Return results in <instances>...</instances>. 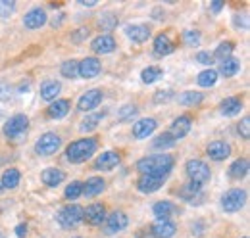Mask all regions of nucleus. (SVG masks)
Here are the masks:
<instances>
[{"label": "nucleus", "instance_id": "nucleus-1", "mask_svg": "<svg viewBox=\"0 0 250 238\" xmlns=\"http://www.w3.org/2000/svg\"><path fill=\"white\" fill-rule=\"evenodd\" d=\"M173 165H175L173 156H169V154H166V152H160V154H150V156H146V158H141L135 167H137V171H139L141 175L166 178L171 173Z\"/></svg>", "mask_w": 250, "mask_h": 238}, {"label": "nucleus", "instance_id": "nucleus-2", "mask_svg": "<svg viewBox=\"0 0 250 238\" xmlns=\"http://www.w3.org/2000/svg\"><path fill=\"white\" fill-rule=\"evenodd\" d=\"M96 150H98V142L91 137H85V139H79V140H73L71 144H67L65 159L71 163H85L87 159L93 158Z\"/></svg>", "mask_w": 250, "mask_h": 238}, {"label": "nucleus", "instance_id": "nucleus-3", "mask_svg": "<svg viewBox=\"0 0 250 238\" xmlns=\"http://www.w3.org/2000/svg\"><path fill=\"white\" fill-rule=\"evenodd\" d=\"M83 211H85V208H81L77 204H69V206H65L56 213V223L62 227L63 231L75 229L83 221Z\"/></svg>", "mask_w": 250, "mask_h": 238}, {"label": "nucleus", "instance_id": "nucleus-4", "mask_svg": "<svg viewBox=\"0 0 250 238\" xmlns=\"http://www.w3.org/2000/svg\"><path fill=\"white\" fill-rule=\"evenodd\" d=\"M27 129H29V118L25 114H16L4 123L2 133L8 140H16V139L23 137L27 133Z\"/></svg>", "mask_w": 250, "mask_h": 238}, {"label": "nucleus", "instance_id": "nucleus-5", "mask_svg": "<svg viewBox=\"0 0 250 238\" xmlns=\"http://www.w3.org/2000/svg\"><path fill=\"white\" fill-rule=\"evenodd\" d=\"M185 171H187L188 180L196 182L200 186L210 182V178H212V171H210L208 163L202 161V159H188L187 163H185Z\"/></svg>", "mask_w": 250, "mask_h": 238}, {"label": "nucleus", "instance_id": "nucleus-6", "mask_svg": "<svg viewBox=\"0 0 250 238\" xmlns=\"http://www.w3.org/2000/svg\"><path fill=\"white\" fill-rule=\"evenodd\" d=\"M247 190L243 188H231L221 196V208L225 209V213H237L247 206Z\"/></svg>", "mask_w": 250, "mask_h": 238}, {"label": "nucleus", "instance_id": "nucleus-7", "mask_svg": "<svg viewBox=\"0 0 250 238\" xmlns=\"http://www.w3.org/2000/svg\"><path fill=\"white\" fill-rule=\"evenodd\" d=\"M62 146V137L56 133H44L37 142H35V152L37 156H52Z\"/></svg>", "mask_w": 250, "mask_h": 238}, {"label": "nucleus", "instance_id": "nucleus-8", "mask_svg": "<svg viewBox=\"0 0 250 238\" xmlns=\"http://www.w3.org/2000/svg\"><path fill=\"white\" fill-rule=\"evenodd\" d=\"M127 225H129L127 213L122 209H116V211L108 213L104 219V235H118L127 229Z\"/></svg>", "mask_w": 250, "mask_h": 238}, {"label": "nucleus", "instance_id": "nucleus-9", "mask_svg": "<svg viewBox=\"0 0 250 238\" xmlns=\"http://www.w3.org/2000/svg\"><path fill=\"white\" fill-rule=\"evenodd\" d=\"M179 198H181L183 202L190 204V206H200V204L204 202L206 194L202 192V186H200V184L188 180L187 184H183V186L179 188Z\"/></svg>", "mask_w": 250, "mask_h": 238}, {"label": "nucleus", "instance_id": "nucleus-10", "mask_svg": "<svg viewBox=\"0 0 250 238\" xmlns=\"http://www.w3.org/2000/svg\"><path fill=\"white\" fill-rule=\"evenodd\" d=\"M120 163H122L120 152H116V150H106V152H102V154L94 159L93 169H96V171H112V169H116Z\"/></svg>", "mask_w": 250, "mask_h": 238}, {"label": "nucleus", "instance_id": "nucleus-11", "mask_svg": "<svg viewBox=\"0 0 250 238\" xmlns=\"http://www.w3.org/2000/svg\"><path fill=\"white\" fill-rule=\"evenodd\" d=\"M100 71H102V61L93 56L83 58L77 63V75L83 79H94L100 75Z\"/></svg>", "mask_w": 250, "mask_h": 238}, {"label": "nucleus", "instance_id": "nucleus-12", "mask_svg": "<svg viewBox=\"0 0 250 238\" xmlns=\"http://www.w3.org/2000/svg\"><path fill=\"white\" fill-rule=\"evenodd\" d=\"M102 98H104V92H102L100 89L87 90V92L79 98V102H77V110H79V112H93V110H96V108L100 106Z\"/></svg>", "mask_w": 250, "mask_h": 238}, {"label": "nucleus", "instance_id": "nucleus-13", "mask_svg": "<svg viewBox=\"0 0 250 238\" xmlns=\"http://www.w3.org/2000/svg\"><path fill=\"white\" fill-rule=\"evenodd\" d=\"M190 127H192V118L190 116H179V118L173 119V123H171V127H169V135L175 139V140H179V139H185L188 133H190Z\"/></svg>", "mask_w": 250, "mask_h": 238}, {"label": "nucleus", "instance_id": "nucleus-14", "mask_svg": "<svg viewBox=\"0 0 250 238\" xmlns=\"http://www.w3.org/2000/svg\"><path fill=\"white\" fill-rule=\"evenodd\" d=\"M158 123L154 118H143L139 119V121H135V125H133V137L135 139H139V140H143V139H148L154 131H156Z\"/></svg>", "mask_w": 250, "mask_h": 238}, {"label": "nucleus", "instance_id": "nucleus-15", "mask_svg": "<svg viewBox=\"0 0 250 238\" xmlns=\"http://www.w3.org/2000/svg\"><path fill=\"white\" fill-rule=\"evenodd\" d=\"M46 21H48L46 12H44L42 8H33V10H29V12L25 14V18H23V27L29 31L41 29Z\"/></svg>", "mask_w": 250, "mask_h": 238}, {"label": "nucleus", "instance_id": "nucleus-16", "mask_svg": "<svg viewBox=\"0 0 250 238\" xmlns=\"http://www.w3.org/2000/svg\"><path fill=\"white\" fill-rule=\"evenodd\" d=\"M116 39L112 35H98L94 37L93 42H91V48H93L94 54H110L116 50Z\"/></svg>", "mask_w": 250, "mask_h": 238}, {"label": "nucleus", "instance_id": "nucleus-17", "mask_svg": "<svg viewBox=\"0 0 250 238\" xmlns=\"http://www.w3.org/2000/svg\"><path fill=\"white\" fill-rule=\"evenodd\" d=\"M206 154L214 161H223V159H227L231 156V146L227 142H223V140H214V142H210L206 146Z\"/></svg>", "mask_w": 250, "mask_h": 238}, {"label": "nucleus", "instance_id": "nucleus-18", "mask_svg": "<svg viewBox=\"0 0 250 238\" xmlns=\"http://www.w3.org/2000/svg\"><path fill=\"white\" fill-rule=\"evenodd\" d=\"M106 206L104 204H91L89 208L83 211V219L89 223V225H102L104 219H106Z\"/></svg>", "mask_w": 250, "mask_h": 238}, {"label": "nucleus", "instance_id": "nucleus-19", "mask_svg": "<svg viewBox=\"0 0 250 238\" xmlns=\"http://www.w3.org/2000/svg\"><path fill=\"white\" fill-rule=\"evenodd\" d=\"M125 35L137 42V44H143L150 39V27L148 25H143V23H133V25H125Z\"/></svg>", "mask_w": 250, "mask_h": 238}, {"label": "nucleus", "instance_id": "nucleus-20", "mask_svg": "<svg viewBox=\"0 0 250 238\" xmlns=\"http://www.w3.org/2000/svg\"><path fill=\"white\" fill-rule=\"evenodd\" d=\"M69 108H71V100H67V98H56L54 102H50V106L46 110V116L50 119H62L69 114Z\"/></svg>", "mask_w": 250, "mask_h": 238}, {"label": "nucleus", "instance_id": "nucleus-21", "mask_svg": "<svg viewBox=\"0 0 250 238\" xmlns=\"http://www.w3.org/2000/svg\"><path fill=\"white\" fill-rule=\"evenodd\" d=\"M164 180L166 178L162 177H150V175H141L139 180H137V188L143 192V194H152L160 190L164 186Z\"/></svg>", "mask_w": 250, "mask_h": 238}, {"label": "nucleus", "instance_id": "nucleus-22", "mask_svg": "<svg viewBox=\"0 0 250 238\" xmlns=\"http://www.w3.org/2000/svg\"><path fill=\"white\" fill-rule=\"evenodd\" d=\"M177 233V225L173 221H158L150 227V235L154 238H171Z\"/></svg>", "mask_w": 250, "mask_h": 238}, {"label": "nucleus", "instance_id": "nucleus-23", "mask_svg": "<svg viewBox=\"0 0 250 238\" xmlns=\"http://www.w3.org/2000/svg\"><path fill=\"white\" fill-rule=\"evenodd\" d=\"M241 110H243V100L239 96H229V98L221 100V104H219V112L225 118H233V116L241 114Z\"/></svg>", "mask_w": 250, "mask_h": 238}, {"label": "nucleus", "instance_id": "nucleus-24", "mask_svg": "<svg viewBox=\"0 0 250 238\" xmlns=\"http://www.w3.org/2000/svg\"><path fill=\"white\" fill-rule=\"evenodd\" d=\"M41 180H42L46 186L56 188V186H60L63 180H65V173H63L62 169H58V167H48V169H44V171L41 173Z\"/></svg>", "mask_w": 250, "mask_h": 238}, {"label": "nucleus", "instance_id": "nucleus-25", "mask_svg": "<svg viewBox=\"0 0 250 238\" xmlns=\"http://www.w3.org/2000/svg\"><path fill=\"white\" fill-rule=\"evenodd\" d=\"M106 188V180L102 177H91L83 182V196L87 198H94L98 194H102Z\"/></svg>", "mask_w": 250, "mask_h": 238}, {"label": "nucleus", "instance_id": "nucleus-26", "mask_svg": "<svg viewBox=\"0 0 250 238\" xmlns=\"http://www.w3.org/2000/svg\"><path fill=\"white\" fill-rule=\"evenodd\" d=\"M152 213H154V217H156L158 221H167L173 213H177V208H175L173 202L162 200V202H156V204L152 206Z\"/></svg>", "mask_w": 250, "mask_h": 238}, {"label": "nucleus", "instance_id": "nucleus-27", "mask_svg": "<svg viewBox=\"0 0 250 238\" xmlns=\"http://www.w3.org/2000/svg\"><path fill=\"white\" fill-rule=\"evenodd\" d=\"M152 46H154V54H156V56H162V58H164V56H169V54L175 50L173 40H171L167 35H164V33L158 35L156 39H154V44H152Z\"/></svg>", "mask_w": 250, "mask_h": 238}, {"label": "nucleus", "instance_id": "nucleus-28", "mask_svg": "<svg viewBox=\"0 0 250 238\" xmlns=\"http://www.w3.org/2000/svg\"><path fill=\"white\" fill-rule=\"evenodd\" d=\"M60 92H62V85L58 81H44L41 85V98L44 102H54Z\"/></svg>", "mask_w": 250, "mask_h": 238}, {"label": "nucleus", "instance_id": "nucleus-29", "mask_svg": "<svg viewBox=\"0 0 250 238\" xmlns=\"http://www.w3.org/2000/svg\"><path fill=\"white\" fill-rule=\"evenodd\" d=\"M239 69H241V61L237 58H233V56H229V58H225L219 63L218 75H221V77H235L239 73Z\"/></svg>", "mask_w": 250, "mask_h": 238}, {"label": "nucleus", "instance_id": "nucleus-30", "mask_svg": "<svg viewBox=\"0 0 250 238\" xmlns=\"http://www.w3.org/2000/svg\"><path fill=\"white\" fill-rule=\"evenodd\" d=\"M249 169H250V163L247 158H239V159H235L233 163H231V167H229V177L231 178H245L249 175Z\"/></svg>", "mask_w": 250, "mask_h": 238}, {"label": "nucleus", "instance_id": "nucleus-31", "mask_svg": "<svg viewBox=\"0 0 250 238\" xmlns=\"http://www.w3.org/2000/svg\"><path fill=\"white\" fill-rule=\"evenodd\" d=\"M0 182H2L4 190H6V188H10V190H12V188H18L20 182H21V173H20L16 167H8V169L2 173Z\"/></svg>", "mask_w": 250, "mask_h": 238}, {"label": "nucleus", "instance_id": "nucleus-32", "mask_svg": "<svg viewBox=\"0 0 250 238\" xmlns=\"http://www.w3.org/2000/svg\"><path fill=\"white\" fill-rule=\"evenodd\" d=\"M177 102L185 108H192V106H198V104L204 102V94L198 92V90H187V92L177 96Z\"/></svg>", "mask_w": 250, "mask_h": 238}, {"label": "nucleus", "instance_id": "nucleus-33", "mask_svg": "<svg viewBox=\"0 0 250 238\" xmlns=\"http://www.w3.org/2000/svg\"><path fill=\"white\" fill-rule=\"evenodd\" d=\"M162 75H164V69H162V67H158V65H148V67H145V69L141 71V81H143L145 85H152V83H156L158 79H162Z\"/></svg>", "mask_w": 250, "mask_h": 238}, {"label": "nucleus", "instance_id": "nucleus-34", "mask_svg": "<svg viewBox=\"0 0 250 238\" xmlns=\"http://www.w3.org/2000/svg\"><path fill=\"white\" fill-rule=\"evenodd\" d=\"M218 77H219L218 71H216V69H212V67H208V69H204V71H200V73H198L196 83H198L200 87L208 89V87H214V85H216Z\"/></svg>", "mask_w": 250, "mask_h": 238}, {"label": "nucleus", "instance_id": "nucleus-35", "mask_svg": "<svg viewBox=\"0 0 250 238\" xmlns=\"http://www.w3.org/2000/svg\"><path fill=\"white\" fill-rule=\"evenodd\" d=\"M175 139L169 135V133H162V135H158V137H154V140H152V148L154 150H167V148H173L175 146Z\"/></svg>", "mask_w": 250, "mask_h": 238}, {"label": "nucleus", "instance_id": "nucleus-36", "mask_svg": "<svg viewBox=\"0 0 250 238\" xmlns=\"http://www.w3.org/2000/svg\"><path fill=\"white\" fill-rule=\"evenodd\" d=\"M81 196H83V182H81V180L69 182V184L65 186V190H63V198L69 200V202H73V200H77V198H81Z\"/></svg>", "mask_w": 250, "mask_h": 238}, {"label": "nucleus", "instance_id": "nucleus-37", "mask_svg": "<svg viewBox=\"0 0 250 238\" xmlns=\"http://www.w3.org/2000/svg\"><path fill=\"white\" fill-rule=\"evenodd\" d=\"M233 50H235V42L233 40H223V42H219L218 48L214 50V54H212V58L214 60H223L229 58L231 54H233Z\"/></svg>", "mask_w": 250, "mask_h": 238}, {"label": "nucleus", "instance_id": "nucleus-38", "mask_svg": "<svg viewBox=\"0 0 250 238\" xmlns=\"http://www.w3.org/2000/svg\"><path fill=\"white\" fill-rule=\"evenodd\" d=\"M102 119H104V112L89 114L87 118L83 119V123H81V131H83V133H91V131H94V129L100 125Z\"/></svg>", "mask_w": 250, "mask_h": 238}, {"label": "nucleus", "instance_id": "nucleus-39", "mask_svg": "<svg viewBox=\"0 0 250 238\" xmlns=\"http://www.w3.org/2000/svg\"><path fill=\"white\" fill-rule=\"evenodd\" d=\"M118 23H120V20H118V16H116L114 12H106V14H102V18L98 20V25H100L102 31H114L118 27Z\"/></svg>", "mask_w": 250, "mask_h": 238}, {"label": "nucleus", "instance_id": "nucleus-40", "mask_svg": "<svg viewBox=\"0 0 250 238\" xmlns=\"http://www.w3.org/2000/svg\"><path fill=\"white\" fill-rule=\"evenodd\" d=\"M137 114H139V108L135 104H125V106L120 108V112H118V119L122 123H127V121H133V119L137 118Z\"/></svg>", "mask_w": 250, "mask_h": 238}, {"label": "nucleus", "instance_id": "nucleus-41", "mask_svg": "<svg viewBox=\"0 0 250 238\" xmlns=\"http://www.w3.org/2000/svg\"><path fill=\"white\" fill-rule=\"evenodd\" d=\"M77 63H79V61H75V60H65L62 63V67H60V73H62L65 79H75V77H79V75H77Z\"/></svg>", "mask_w": 250, "mask_h": 238}, {"label": "nucleus", "instance_id": "nucleus-42", "mask_svg": "<svg viewBox=\"0 0 250 238\" xmlns=\"http://www.w3.org/2000/svg\"><path fill=\"white\" fill-rule=\"evenodd\" d=\"M183 42H185L187 46H200V42H202V35H200V31L185 29L183 31Z\"/></svg>", "mask_w": 250, "mask_h": 238}, {"label": "nucleus", "instance_id": "nucleus-43", "mask_svg": "<svg viewBox=\"0 0 250 238\" xmlns=\"http://www.w3.org/2000/svg\"><path fill=\"white\" fill-rule=\"evenodd\" d=\"M16 6L14 0H0V18H10L16 12Z\"/></svg>", "mask_w": 250, "mask_h": 238}, {"label": "nucleus", "instance_id": "nucleus-44", "mask_svg": "<svg viewBox=\"0 0 250 238\" xmlns=\"http://www.w3.org/2000/svg\"><path fill=\"white\" fill-rule=\"evenodd\" d=\"M173 96H175V94H173V90H169V89L156 90V94H154L152 102H154V104H166V102H169Z\"/></svg>", "mask_w": 250, "mask_h": 238}, {"label": "nucleus", "instance_id": "nucleus-45", "mask_svg": "<svg viewBox=\"0 0 250 238\" xmlns=\"http://www.w3.org/2000/svg\"><path fill=\"white\" fill-rule=\"evenodd\" d=\"M237 131H239V135H241L245 140H249L250 139V118L241 119L239 125H237Z\"/></svg>", "mask_w": 250, "mask_h": 238}, {"label": "nucleus", "instance_id": "nucleus-46", "mask_svg": "<svg viewBox=\"0 0 250 238\" xmlns=\"http://www.w3.org/2000/svg\"><path fill=\"white\" fill-rule=\"evenodd\" d=\"M194 60H196V61H200V63H204V65H208V67L216 61V60L212 58V54H210V52H198Z\"/></svg>", "mask_w": 250, "mask_h": 238}, {"label": "nucleus", "instance_id": "nucleus-47", "mask_svg": "<svg viewBox=\"0 0 250 238\" xmlns=\"http://www.w3.org/2000/svg\"><path fill=\"white\" fill-rule=\"evenodd\" d=\"M87 37H89V29L81 27V29L77 31L75 35H71V40H73V42H83V40H85Z\"/></svg>", "mask_w": 250, "mask_h": 238}, {"label": "nucleus", "instance_id": "nucleus-48", "mask_svg": "<svg viewBox=\"0 0 250 238\" xmlns=\"http://www.w3.org/2000/svg\"><path fill=\"white\" fill-rule=\"evenodd\" d=\"M204 227H206L204 221H196V223H192V235H194V237H200V235L206 231Z\"/></svg>", "mask_w": 250, "mask_h": 238}, {"label": "nucleus", "instance_id": "nucleus-49", "mask_svg": "<svg viewBox=\"0 0 250 238\" xmlns=\"http://www.w3.org/2000/svg\"><path fill=\"white\" fill-rule=\"evenodd\" d=\"M233 21H235V25H237V27H243L245 31H247V27H249V20H247L245 16H243V18H241V16H235V20H233Z\"/></svg>", "mask_w": 250, "mask_h": 238}, {"label": "nucleus", "instance_id": "nucleus-50", "mask_svg": "<svg viewBox=\"0 0 250 238\" xmlns=\"http://www.w3.org/2000/svg\"><path fill=\"white\" fill-rule=\"evenodd\" d=\"M16 235H18L20 238L27 237V225H25V223H20V225L16 227Z\"/></svg>", "mask_w": 250, "mask_h": 238}, {"label": "nucleus", "instance_id": "nucleus-51", "mask_svg": "<svg viewBox=\"0 0 250 238\" xmlns=\"http://www.w3.org/2000/svg\"><path fill=\"white\" fill-rule=\"evenodd\" d=\"M223 2H210V10H212V14H219L221 10H223Z\"/></svg>", "mask_w": 250, "mask_h": 238}, {"label": "nucleus", "instance_id": "nucleus-52", "mask_svg": "<svg viewBox=\"0 0 250 238\" xmlns=\"http://www.w3.org/2000/svg\"><path fill=\"white\" fill-rule=\"evenodd\" d=\"M62 21H63V14H58V18H54V20L50 21V25L56 29V27H60V25H62Z\"/></svg>", "mask_w": 250, "mask_h": 238}, {"label": "nucleus", "instance_id": "nucleus-53", "mask_svg": "<svg viewBox=\"0 0 250 238\" xmlns=\"http://www.w3.org/2000/svg\"><path fill=\"white\" fill-rule=\"evenodd\" d=\"M79 4H81V6H85V8H94V6H96V2H94V0H89V2H85V0H83V2H79Z\"/></svg>", "mask_w": 250, "mask_h": 238}, {"label": "nucleus", "instance_id": "nucleus-54", "mask_svg": "<svg viewBox=\"0 0 250 238\" xmlns=\"http://www.w3.org/2000/svg\"><path fill=\"white\" fill-rule=\"evenodd\" d=\"M152 18H154V20H162V18H164V16H162V10H154V14H152Z\"/></svg>", "mask_w": 250, "mask_h": 238}, {"label": "nucleus", "instance_id": "nucleus-55", "mask_svg": "<svg viewBox=\"0 0 250 238\" xmlns=\"http://www.w3.org/2000/svg\"><path fill=\"white\" fill-rule=\"evenodd\" d=\"M0 192H4V186H2V182H0Z\"/></svg>", "mask_w": 250, "mask_h": 238}, {"label": "nucleus", "instance_id": "nucleus-56", "mask_svg": "<svg viewBox=\"0 0 250 238\" xmlns=\"http://www.w3.org/2000/svg\"><path fill=\"white\" fill-rule=\"evenodd\" d=\"M0 238H6V237H4V235H2V233H0Z\"/></svg>", "mask_w": 250, "mask_h": 238}, {"label": "nucleus", "instance_id": "nucleus-57", "mask_svg": "<svg viewBox=\"0 0 250 238\" xmlns=\"http://www.w3.org/2000/svg\"><path fill=\"white\" fill-rule=\"evenodd\" d=\"M243 238H249V237H243Z\"/></svg>", "mask_w": 250, "mask_h": 238}, {"label": "nucleus", "instance_id": "nucleus-58", "mask_svg": "<svg viewBox=\"0 0 250 238\" xmlns=\"http://www.w3.org/2000/svg\"><path fill=\"white\" fill-rule=\"evenodd\" d=\"M75 238H81V237H75Z\"/></svg>", "mask_w": 250, "mask_h": 238}]
</instances>
